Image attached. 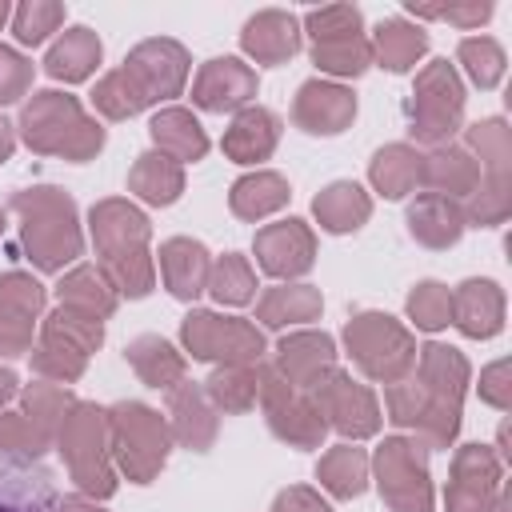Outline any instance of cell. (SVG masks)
Segmentation results:
<instances>
[{
    "label": "cell",
    "instance_id": "cell-3",
    "mask_svg": "<svg viewBox=\"0 0 512 512\" xmlns=\"http://www.w3.org/2000/svg\"><path fill=\"white\" fill-rule=\"evenodd\" d=\"M416 380L428 392V412L416 424L424 448H448L460 428V400L468 384V360L448 344H424L416 348Z\"/></svg>",
    "mask_w": 512,
    "mask_h": 512
},
{
    "label": "cell",
    "instance_id": "cell-38",
    "mask_svg": "<svg viewBox=\"0 0 512 512\" xmlns=\"http://www.w3.org/2000/svg\"><path fill=\"white\" fill-rule=\"evenodd\" d=\"M368 44H372V60H380L388 72H408L424 56L428 36L420 28H412V24H404V20H384L372 32Z\"/></svg>",
    "mask_w": 512,
    "mask_h": 512
},
{
    "label": "cell",
    "instance_id": "cell-41",
    "mask_svg": "<svg viewBox=\"0 0 512 512\" xmlns=\"http://www.w3.org/2000/svg\"><path fill=\"white\" fill-rule=\"evenodd\" d=\"M72 404H76V400H72V392H68L64 384H28V388H24V416L36 424V432H40L48 444H56L60 420L68 416Z\"/></svg>",
    "mask_w": 512,
    "mask_h": 512
},
{
    "label": "cell",
    "instance_id": "cell-17",
    "mask_svg": "<svg viewBox=\"0 0 512 512\" xmlns=\"http://www.w3.org/2000/svg\"><path fill=\"white\" fill-rule=\"evenodd\" d=\"M256 96V72L236 56L208 60L192 80V104L204 112H240Z\"/></svg>",
    "mask_w": 512,
    "mask_h": 512
},
{
    "label": "cell",
    "instance_id": "cell-48",
    "mask_svg": "<svg viewBox=\"0 0 512 512\" xmlns=\"http://www.w3.org/2000/svg\"><path fill=\"white\" fill-rule=\"evenodd\" d=\"M408 316H412V324L424 328V332L444 328V324L452 320V292H448L444 284H436V280L416 284L412 296H408Z\"/></svg>",
    "mask_w": 512,
    "mask_h": 512
},
{
    "label": "cell",
    "instance_id": "cell-32",
    "mask_svg": "<svg viewBox=\"0 0 512 512\" xmlns=\"http://www.w3.org/2000/svg\"><path fill=\"white\" fill-rule=\"evenodd\" d=\"M128 364L136 368V376L148 384V388H172L184 380V356L164 340V336H136L128 348H124Z\"/></svg>",
    "mask_w": 512,
    "mask_h": 512
},
{
    "label": "cell",
    "instance_id": "cell-40",
    "mask_svg": "<svg viewBox=\"0 0 512 512\" xmlns=\"http://www.w3.org/2000/svg\"><path fill=\"white\" fill-rule=\"evenodd\" d=\"M100 272L108 276V284H112V292L116 296H132V300H140V296H148L152 292V256H148V248H132V252H116V256H104L100 260Z\"/></svg>",
    "mask_w": 512,
    "mask_h": 512
},
{
    "label": "cell",
    "instance_id": "cell-10",
    "mask_svg": "<svg viewBox=\"0 0 512 512\" xmlns=\"http://www.w3.org/2000/svg\"><path fill=\"white\" fill-rule=\"evenodd\" d=\"M184 348L196 360H224V364H260L264 352V336L256 324L240 320V316H216V312H188L180 324Z\"/></svg>",
    "mask_w": 512,
    "mask_h": 512
},
{
    "label": "cell",
    "instance_id": "cell-30",
    "mask_svg": "<svg viewBox=\"0 0 512 512\" xmlns=\"http://www.w3.org/2000/svg\"><path fill=\"white\" fill-rule=\"evenodd\" d=\"M420 168H424V156H420L416 148H408V144H388V148H380V152L372 156L368 180H372V188H376L380 196L404 200V196L420 184Z\"/></svg>",
    "mask_w": 512,
    "mask_h": 512
},
{
    "label": "cell",
    "instance_id": "cell-49",
    "mask_svg": "<svg viewBox=\"0 0 512 512\" xmlns=\"http://www.w3.org/2000/svg\"><path fill=\"white\" fill-rule=\"evenodd\" d=\"M304 28L312 36V44H328V40H352L360 36V12L352 4H328V8H312L304 16Z\"/></svg>",
    "mask_w": 512,
    "mask_h": 512
},
{
    "label": "cell",
    "instance_id": "cell-54",
    "mask_svg": "<svg viewBox=\"0 0 512 512\" xmlns=\"http://www.w3.org/2000/svg\"><path fill=\"white\" fill-rule=\"evenodd\" d=\"M32 84V60H24L16 48L0 44V104H12Z\"/></svg>",
    "mask_w": 512,
    "mask_h": 512
},
{
    "label": "cell",
    "instance_id": "cell-1",
    "mask_svg": "<svg viewBox=\"0 0 512 512\" xmlns=\"http://www.w3.org/2000/svg\"><path fill=\"white\" fill-rule=\"evenodd\" d=\"M20 136L32 152L88 160L104 148V128L84 116L80 100L68 92H36L20 112Z\"/></svg>",
    "mask_w": 512,
    "mask_h": 512
},
{
    "label": "cell",
    "instance_id": "cell-14",
    "mask_svg": "<svg viewBox=\"0 0 512 512\" xmlns=\"http://www.w3.org/2000/svg\"><path fill=\"white\" fill-rule=\"evenodd\" d=\"M128 80L136 84L144 108L168 96H180L184 80H188V52L176 40H144L128 52L124 60Z\"/></svg>",
    "mask_w": 512,
    "mask_h": 512
},
{
    "label": "cell",
    "instance_id": "cell-31",
    "mask_svg": "<svg viewBox=\"0 0 512 512\" xmlns=\"http://www.w3.org/2000/svg\"><path fill=\"white\" fill-rule=\"evenodd\" d=\"M312 212H316L320 228H328V232H356L372 216V200H368V192L360 184L336 180L312 200Z\"/></svg>",
    "mask_w": 512,
    "mask_h": 512
},
{
    "label": "cell",
    "instance_id": "cell-45",
    "mask_svg": "<svg viewBox=\"0 0 512 512\" xmlns=\"http://www.w3.org/2000/svg\"><path fill=\"white\" fill-rule=\"evenodd\" d=\"M456 56H460L464 72L472 76V84H480V88H496L500 84V76H504V52H500L496 40L468 36V40H460Z\"/></svg>",
    "mask_w": 512,
    "mask_h": 512
},
{
    "label": "cell",
    "instance_id": "cell-46",
    "mask_svg": "<svg viewBox=\"0 0 512 512\" xmlns=\"http://www.w3.org/2000/svg\"><path fill=\"white\" fill-rule=\"evenodd\" d=\"M92 104H96V112L108 116V120H128V116H136V112L144 108V100H140V92H136V84L128 80L124 68L108 72V76L92 88Z\"/></svg>",
    "mask_w": 512,
    "mask_h": 512
},
{
    "label": "cell",
    "instance_id": "cell-4",
    "mask_svg": "<svg viewBox=\"0 0 512 512\" xmlns=\"http://www.w3.org/2000/svg\"><path fill=\"white\" fill-rule=\"evenodd\" d=\"M104 416H108V452L116 456L120 472L136 484H148L164 468L168 448H172L168 420L136 400H124L108 408Z\"/></svg>",
    "mask_w": 512,
    "mask_h": 512
},
{
    "label": "cell",
    "instance_id": "cell-52",
    "mask_svg": "<svg viewBox=\"0 0 512 512\" xmlns=\"http://www.w3.org/2000/svg\"><path fill=\"white\" fill-rule=\"evenodd\" d=\"M48 448H52V444L36 432V424H32L24 412H0V452L40 460Z\"/></svg>",
    "mask_w": 512,
    "mask_h": 512
},
{
    "label": "cell",
    "instance_id": "cell-20",
    "mask_svg": "<svg viewBox=\"0 0 512 512\" xmlns=\"http://www.w3.org/2000/svg\"><path fill=\"white\" fill-rule=\"evenodd\" d=\"M168 416H172L168 432L184 448H192V452H208L212 448V440H216V408L204 396V384H184V380L172 384L168 388Z\"/></svg>",
    "mask_w": 512,
    "mask_h": 512
},
{
    "label": "cell",
    "instance_id": "cell-25",
    "mask_svg": "<svg viewBox=\"0 0 512 512\" xmlns=\"http://www.w3.org/2000/svg\"><path fill=\"white\" fill-rule=\"evenodd\" d=\"M452 324L464 336H496L504 324V292L492 280H464L452 292Z\"/></svg>",
    "mask_w": 512,
    "mask_h": 512
},
{
    "label": "cell",
    "instance_id": "cell-16",
    "mask_svg": "<svg viewBox=\"0 0 512 512\" xmlns=\"http://www.w3.org/2000/svg\"><path fill=\"white\" fill-rule=\"evenodd\" d=\"M0 512H60L56 476L32 456L0 452Z\"/></svg>",
    "mask_w": 512,
    "mask_h": 512
},
{
    "label": "cell",
    "instance_id": "cell-15",
    "mask_svg": "<svg viewBox=\"0 0 512 512\" xmlns=\"http://www.w3.org/2000/svg\"><path fill=\"white\" fill-rule=\"evenodd\" d=\"M316 260V236L304 220L288 216V220H276L268 228L256 232V264L276 276V280H292V276H304Z\"/></svg>",
    "mask_w": 512,
    "mask_h": 512
},
{
    "label": "cell",
    "instance_id": "cell-27",
    "mask_svg": "<svg viewBox=\"0 0 512 512\" xmlns=\"http://www.w3.org/2000/svg\"><path fill=\"white\" fill-rule=\"evenodd\" d=\"M464 208L448 196H436V192H420L412 204H408V228L420 244L428 248H452L460 236H464Z\"/></svg>",
    "mask_w": 512,
    "mask_h": 512
},
{
    "label": "cell",
    "instance_id": "cell-43",
    "mask_svg": "<svg viewBox=\"0 0 512 512\" xmlns=\"http://www.w3.org/2000/svg\"><path fill=\"white\" fill-rule=\"evenodd\" d=\"M208 292L216 304H248L252 292H256V276H252V264L240 256V252H228L212 264L208 272Z\"/></svg>",
    "mask_w": 512,
    "mask_h": 512
},
{
    "label": "cell",
    "instance_id": "cell-44",
    "mask_svg": "<svg viewBox=\"0 0 512 512\" xmlns=\"http://www.w3.org/2000/svg\"><path fill=\"white\" fill-rule=\"evenodd\" d=\"M312 64L328 76H360L372 64V44L364 36L352 40H328V44H312Z\"/></svg>",
    "mask_w": 512,
    "mask_h": 512
},
{
    "label": "cell",
    "instance_id": "cell-61",
    "mask_svg": "<svg viewBox=\"0 0 512 512\" xmlns=\"http://www.w3.org/2000/svg\"><path fill=\"white\" fill-rule=\"evenodd\" d=\"M60 512H104V508L88 504L84 496H64V500H60Z\"/></svg>",
    "mask_w": 512,
    "mask_h": 512
},
{
    "label": "cell",
    "instance_id": "cell-7",
    "mask_svg": "<svg viewBox=\"0 0 512 512\" xmlns=\"http://www.w3.org/2000/svg\"><path fill=\"white\" fill-rule=\"evenodd\" d=\"M464 116V84L452 72L448 60H432L424 64V72L416 76L412 100H408V132L420 144H444Z\"/></svg>",
    "mask_w": 512,
    "mask_h": 512
},
{
    "label": "cell",
    "instance_id": "cell-12",
    "mask_svg": "<svg viewBox=\"0 0 512 512\" xmlns=\"http://www.w3.org/2000/svg\"><path fill=\"white\" fill-rule=\"evenodd\" d=\"M308 396H312V404L320 408L324 424H332V428H336L340 436H348V440H364V436H372V432L380 428L376 396H372L364 384H356L348 372H340V368H328V372L308 388Z\"/></svg>",
    "mask_w": 512,
    "mask_h": 512
},
{
    "label": "cell",
    "instance_id": "cell-24",
    "mask_svg": "<svg viewBox=\"0 0 512 512\" xmlns=\"http://www.w3.org/2000/svg\"><path fill=\"white\" fill-rule=\"evenodd\" d=\"M276 140H280L276 112H268L260 104H248L232 116V124L224 132V156L236 160V164H256V160H268L276 152Z\"/></svg>",
    "mask_w": 512,
    "mask_h": 512
},
{
    "label": "cell",
    "instance_id": "cell-47",
    "mask_svg": "<svg viewBox=\"0 0 512 512\" xmlns=\"http://www.w3.org/2000/svg\"><path fill=\"white\" fill-rule=\"evenodd\" d=\"M64 24V4L56 0H28L12 12V32L20 44H44Z\"/></svg>",
    "mask_w": 512,
    "mask_h": 512
},
{
    "label": "cell",
    "instance_id": "cell-8",
    "mask_svg": "<svg viewBox=\"0 0 512 512\" xmlns=\"http://www.w3.org/2000/svg\"><path fill=\"white\" fill-rule=\"evenodd\" d=\"M256 396L264 404V416H268V428L276 440H284L292 448H320L328 424L308 392L292 388L272 364H256Z\"/></svg>",
    "mask_w": 512,
    "mask_h": 512
},
{
    "label": "cell",
    "instance_id": "cell-63",
    "mask_svg": "<svg viewBox=\"0 0 512 512\" xmlns=\"http://www.w3.org/2000/svg\"><path fill=\"white\" fill-rule=\"evenodd\" d=\"M0 232H4V212H0Z\"/></svg>",
    "mask_w": 512,
    "mask_h": 512
},
{
    "label": "cell",
    "instance_id": "cell-28",
    "mask_svg": "<svg viewBox=\"0 0 512 512\" xmlns=\"http://www.w3.org/2000/svg\"><path fill=\"white\" fill-rule=\"evenodd\" d=\"M148 132H152L160 156H168L176 164H196L208 152V136H204L200 120L188 108H164V112H156L152 124H148Z\"/></svg>",
    "mask_w": 512,
    "mask_h": 512
},
{
    "label": "cell",
    "instance_id": "cell-60",
    "mask_svg": "<svg viewBox=\"0 0 512 512\" xmlns=\"http://www.w3.org/2000/svg\"><path fill=\"white\" fill-rule=\"evenodd\" d=\"M16 384H20V380H16V372H12V368H0V408L16 396Z\"/></svg>",
    "mask_w": 512,
    "mask_h": 512
},
{
    "label": "cell",
    "instance_id": "cell-22",
    "mask_svg": "<svg viewBox=\"0 0 512 512\" xmlns=\"http://www.w3.org/2000/svg\"><path fill=\"white\" fill-rule=\"evenodd\" d=\"M88 224H92V244H96L100 260L148 244V220H144V212H136L128 200H100V204L92 208Z\"/></svg>",
    "mask_w": 512,
    "mask_h": 512
},
{
    "label": "cell",
    "instance_id": "cell-56",
    "mask_svg": "<svg viewBox=\"0 0 512 512\" xmlns=\"http://www.w3.org/2000/svg\"><path fill=\"white\" fill-rule=\"evenodd\" d=\"M32 348V320L0 308V356H24Z\"/></svg>",
    "mask_w": 512,
    "mask_h": 512
},
{
    "label": "cell",
    "instance_id": "cell-13",
    "mask_svg": "<svg viewBox=\"0 0 512 512\" xmlns=\"http://www.w3.org/2000/svg\"><path fill=\"white\" fill-rule=\"evenodd\" d=\"M500 504V460L488 444H464L452 460V480L444 492L448 512H492Z\"/></svg>",
    "mask_w": 512,
    "mask_h": 512
},
{
    "label": "cell",
    "instance_id": "cell-51",
    "mask_svg": "<svg viewBox=\"0 0 512 512\" xmlns=\"http://www.w3.org/2000/svg\"><path fill=\"white\" fill-rule=\"evenodd\" d=\"M84 360H88L84 352H76V348H68V344H56V340H40V348L32 352V368H36L40 376H48V380H60V384L80 380Z\"/></svg>",
    "mask_w": 512,
    "mask_h": 512
},
{
    "label": "cell",
    "instance_id": "cell-29",
    "mask_svg": "<svg viewBox=\"0 0 512 512\" xmlns=\"http://www.w3.org/2000/svg\"><path fill=\"white\" fill-rule=\"evenodd\" d=\"M100 52H104V48H100L96 32L84 28V24H76V28H68V32L48 48V56H44V72H48L52 80L80 84V80H88V76L96 72Z\"/></svg>",
    "mask_w": 512,
    "mask_h": 512
},
{
    "label": "cell",
    "instance_id": "cell-50",
    "mask_svg": "<svg viewBox=\"0 0 512 512\" xmlns=\"http://www.w3.org/2000/svg\"><path fill=\"white\" fill-rule=\"evenodd\" d=\"M384 404H388V420L400 428H416L428 412V392L416 376H404L396 384H384Z\"/></svg>",
    "mask_w": 512,
    "mask_h": 512
},
{
    "label": "cell",
    "instance_id": "cell-57",
    "mask_svg": "<svg viewBox=\"0 0 512 512\" xmlns=\"http://www.w3.org/2000/svg\"><path fill=\"white\" fill-rule=\"evenodd\" d=\"M480 396L496 408H508L512 404V384H508V360H496L480 372Z\"/></svg>",
    "mask_w": 512,
    "mask_h": 512
},
{
    "label": "cell",
    "instance_id": "cell-55",
    "mask_svg": "<svg viewBox=\"0 0 512 512\" xmlns=\"http://www.w3.org/2000/svg\"><path fill=\"white\" fill-rule=\"evenodd\" d=\"M408 12L412 16H428V20H452V24H460V28H476V24H484L488 16H492V4L484 0H476V4H408Z\"/></svg>",
    "mask_w": 512,
    "mask_h": 512
},
{
    "label": "cell",
    "instance_id": "cell-21",
    "mask_svg": "<svg viewBox=\"0 0 512 512\" xmlns=\"http://www.w3.org/2000/svg\"><path fill=\"white\" fill-rule=\"evenodd\" d=\"M300 20L292 12H280V8H264L256 12L244 32H240V48L256 60V64H284L288 56L300 52Z\"/></svg>",
    "mask_w": 512,
    "mask_h": 512
},
{
    "label": "cell",
    "instance_id": "cell-18",
    "mask_svg": "<svg viewBox=\"0 0 512 512\" xmlns=\"http://www.w3.org/2000/svg\"><path fill=\"white\" fill-rule=\"evenodd\" d=\"M352 116H356V96L332 80H304L292 104V120L312 136H336L352 124Z\"/></svg>",
    "mask_w": 512,
    "mask_h": 512
},
{
    "label": "cell",
    "instance_id": "cell-58",
    "mask_svg": "<svg viewBox=\"0 0 512 512\" xmlns=\"http://www.w3.org/2000/svg\"><path fill=\"white\" fill-rule=\"evenodd\" d=\"M272 512H332L328 500H320V492L312 488H284L272 504Z\"/></svg>",
    "mask_w": 512,
    "mask_h": 512
},
{
    "label": "cell",
    "instance_id": "cell-36",
    "mask_svg": "<svg viewBox=\"0 0 512 512\" xmlns=\"http://www.w3.org/2000/svg\"><path fill=\"white\" fill-rule=\"evenodd\" d=\"M56 296H60L64 308H76V312L96 316V320L112 316V308H116V292H112L108 276H104L100 268H92V264L72 268V272L56 284Z\"/></svg>",
    "mask_w": 512,
    "mask_h": 512
},
{
    "label": "cell",
    "instance_id": "cell-2",
    "mask_svg": "<svg viewBox=\"0 0 512 512\" xmlns=\"http://www.w3.org/2000/svg\"><path fill=\"white\" fill-rule=\"evenodd\" d=\"M12 212L20 216V240L36 268L56 272L80 256L84 240L76 228V204L60 188H28L12 196Z\"/></svg>",
    "mask_w": 512,
    "mask_h": 512
},
{
    "label": "cell",
    "instance_id": "cell-23",
    "mask_svg": "<svg viewBox=\"0 0 512 512\" xmlns=\"http://www.w3.org/2000/svg\"><path fill=\"white\" fill-rule=\"evenodd\" d=\"M208 272H212V260L200 240L172 236L160 244V276L176 300H196L208 288Z\"/></svg>",
    "mask_w": 512,
    "mask_h": 512
},
{
    "label": "cell",
    "instance_id": "cell-53",
    "mask_svg": "<svg viewBox=\"0 0 512 512\" xmlns=\"http://www.w3.org/2000/svg\"><path fill=\"white\" fill-rule=\"evenodd\" d=\"M0 308L36 320L40 308H44V284L32 280L28 272H4L0 276Z\"/></svg>",
    "mask_w": 512,
    "mask_h": 512
},
{
    "label": "cell",
    "instance_id": "cell-59",
    "mask_svg": "<svg viewBox=\"0 0 512 512\" xmlns=\"http://www.w3.org/2000/svg\"><path fill=\"white\" fill-rule=\"evenodd\" d=\"M12 148H16V132H12V124L0 116V164L12 156Z\"/></svg>",
    "mask_w": 512,
    "mask_h": 512
},
{
    "label": "cell",
    "instance_id": "cell-33",
    "mask_svg": "<svg viewBox=\"0 0 512 512\" xmlns=\"http://www.w3.org/2000/svg\"><path fill=\"white\" fill-rule=\"evenodd\" d=\"M324 308L320 292L312 284H280V288H268L256 304V320L264 328H284V324H304V320H316Z\"/></svg>",
    "mask_w": 512,
    "mask_h": 512
},
{
    "label": "cell",
    "instance_id": "cell-26",
    "mask_svg": "<svg viewBox=\"0 0 512 512\" xmlns=\"http://www.w3.org/2000/svg\"><path fill=\"white\" fill-rule=\"evenodd\" d=\"M420 184L436 196H472L480 188V160H472L468 148H456V144H440L432 156H424V168H420Z\"/></svg>",
    "mask_w": 512,
    "mask_h": 512
},
{
    "label": "cell",
    "instance_id": "cell-62",
    "mask_svg": "<svg viewBox=\"0 0 512 512\" xmlns=\"http://www.w3.org/2000/svg\"><path fill=\"white\" fill-rule=\"evenodd\" d=\"M8 12H12V8H8V0H0V24L8 20Z\"/></svg>",
    "mask_w": 512,
    "mask_h": 512
},
{
    "label": "cell",
    "instance_id": "cell-11",
    "mask_svg": "<svg viewBox=\"0 0 512 512\" xmlns=\"http://www.w3.org/2000/svg\"><path fill=\"white\" fill-rule=\"evenodd\" d=\"M468 148L484 160L488 168V184L472 192L464 220L472 224H500L508 216V156H512V140L504 120H480L468 128Z\"/></svg>",
    "mask_w": 512,
    "mask_h": 512
},
{
    "label": "cell",
    "instance_id": "cell-6",
    "mask_svg": "<svg viewBox=\"0 0 512 512\" xmlns=\"http://www.w3.org/2000/svg\"><path fill=\"white\" fill-rule=\"evenodd\" d=\"M344 344H348L352 364L368 380H380V384L404 380L412 372V364H416V340L408 336L404 324H396L384 312L352 316L348 328H344Z\"/></svg>",
    "mask_w": 512,
    "mask_h": 512
},
{
    "label": "cell",
    "instance_id": "cell-5",
    "mask_svg": "<svg viewBox=\"0 0 512 512\" xmlns=\"http://www.w3.org/2000/svg\"><path fill=\"white\" fill-rule=\"evenodd\" d=\"M56 448L64 452V464L80 492L88 496H112L116 492V472L108 464V416L96 404H72L68 416L60 420Z\"/></svg>",
    "mask_w": 512,
    "mask_h": 512
},
{
    "label": "cell",
    "instance_id": "cell-35",
    "mask_svg": "<svg viewBox=\"0 0 512 512\" xmlns=\"http://www.w3.org/2000/svg\"><path fill=\"white\" fill-rule=\"evenodd\" d=\"M288 196H292V192H288V180H284L280 172H248V176H240V180L232 184L228 204H232V212H236L240 220H264L268 212L284 208Z\"/></svg>",
    "mask_w": 512,
    "mask_h": 512
},
{
    "label": "cell",
    "instance_id": "cell-39",
    "mask_svg": "<svg viewBox=\"0 0 512 512\" xmlns=\"http://www.w3.org/2000/svg\"><path fill=\"white\" fill-rule=\"evenodd\" d=\"M204 396L216 412H248L256 404V364H220L204 380Z\"/></svg>",
    "mask_w": 512,
    "mask_h": 512
},
{
    "label": "cell",
    "instance_id": "cell-19",
    "mask_svg": "<svg viewBox=\"0 0 512 512\" xmlns=\"http://www.w3.org/2000/svg\"><path fill=\"white\" fill-rule=\"evenodd\" d=\"M292 388L308 392L328 368H336V344L328 332H292L276 344V364H272Z\"/></svg>",
    "mask_w": 512,
    "mask_h": 512
},
{
    "label": "cell",
    "instance_id": "cell-42",
    "mask_svg": "<svg viewBox=\"0 0 512 512\" xmlns=\"http://www.w3.org/2000/svg\"><path fill=\"white\" fill-rule=\"evenodd\" d=\"M40 340H56V344H68V348H76V352L88 356V352H96V348L104 344V328H100L96 316H84V312L60 304V308L44 320Z\"/></svg>",
    "mask_w": 512,
    "mask_h": 512
},
{
    "label": "cell",
    "instance_id": "cell-9",
    "mask_svg": "<svg viewBox=\"0 0 512 512\" xmlns=\"http://www.w3.org/2000/svg\"><path fill=\"white\" fill-rule=\"evenodd\" d=\"M376 484L392 512H432V484L420 440L388 436L376 448Z\"/></svg>",
    "mask_w": 512,
    "mask_h": 512
},
{
    "label": "cell",
    "instance_id": "cell-37",
    "mask_svg": "<svg viewBox=\"0 0 512 512\" xmlns=\"http://www.w3.org/2000/svg\"><path fill=\"white\" fill-rule=\"evenodd\" d=\"M316 480L336 496V500H352L368 488V456L356 444H336L320 456Z\"/></svg>",
    "mask_w": 512,
    "mask_h": 512
},
{
    "label": "cell",
    "instance_id": "cell-34",
    "mask_svg": "<svg viewBox=\"0 0 512 512\" xmlns=\"http://www.w3.org/2000/svg\"><path fill=\"white\" fill-rule=\"evenodd\" d=\"M128 188H132L144 204L164 208V204H172V200L184 192V168H180L176 160L160 156V152H144V156L132 164V172H128Z\"/></svg>",
    "mask_w": 512,
    "mask_h": 512
}]
</instances>
